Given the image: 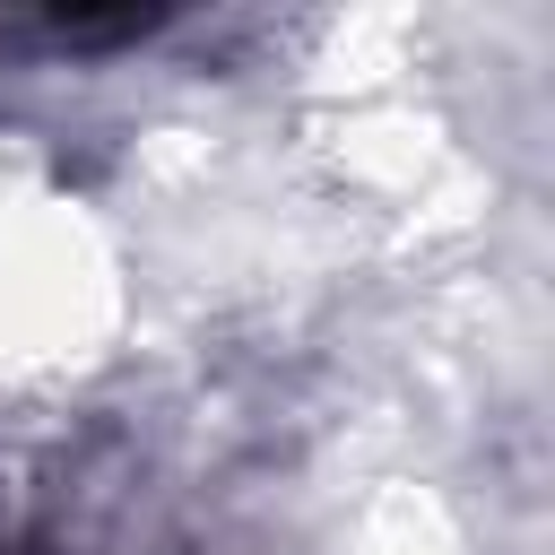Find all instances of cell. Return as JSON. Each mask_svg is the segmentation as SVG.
<instances>
[{
	"mask_svg": "<svg viewBox=\"0 0 555 555\" xmlns=\"http://www.w3.org/2000/svg\"><path fill=\"white\" fill-rule=\"evenodd\" d=\"M165 9H35V17H9L0 35L35 52H121V43H147Z\"/></svg>",
	"mask_w": 555,
	"mask_h": 555,
	"instance_id": "obj_1",
	"label": "cell"
},
{
	"mask_svg": "<svg viewBox=\"0 0 555 555\" xmlns=\"http://www.w3.org/2000/svg\"><path fill=\"white\" fill-rule=\"evenodd\" d=\"M0 555H9V520H0Z\"/></svg>",
	"mask_w": 555,
	"mask_h": 555,
	"instance_id": "obj_2",
	"label": "cell"
}]
</instances>
